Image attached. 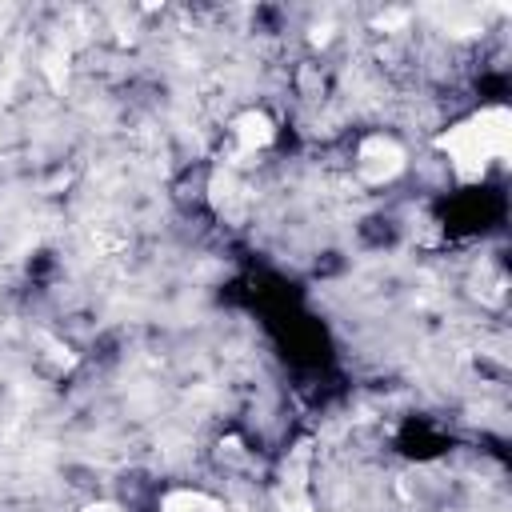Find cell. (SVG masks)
Listing matches in <instances>:
<instances>
[{
  "instance_id": "cell-4",
  "label": "cell",
  "mask_w": 512,
  "mask_h": 512,
  "mask_svg": "<svg viewBox=\"0 0 512 512\" xmlns=\"http://www.w3.org/2000/svg\"><path fill=\"white\" fill-rule=\"evenodd\" d=\"M152 512H228V504L208 484H168L156 492Z\"/></svg>"
},
{
  "instance_id": "cell-1",
  "label": "cell",
  "mask_w": 512,
  "mask_h": 512,
  "mask_svg": "<svg viewBox=\"0 0 512 512\" xmlns=\"http://www.w3.org/2000/svg\"><path fill=\"white\" fill-rule=\"evenodd\" d=\"M432 152L456 188L488 184L512 156V108L504 100L464 108L432 132Z\"/></svg>"
},
{
  "instance_id": "cell-5",
  "label": "cell",
  "mask_w": 512,
  "mask_h": 512,
  "mask_svg": "<svg viewBox=\"0 0 512 512\" xmlns=\"http://www.w3.org/2000/svg\"><path fill=\"white\" fill-rule=\"evenodd\" d=\"M80 512H128L120 500H108V496H96V500H88Z\"/></svg>"
},
{
  "instance_id": "cell-2",
  "label": "cell",
  "mask_w": 512,
  "mask_h": 512,
  "mask_svg": "<svg viewBox=\"0 0 512 512\" xmlns=\"http://www.w3.org/2000/svg\"><path fill=\"white\" fill-rule=\"evenodd\" d=\"M412 172V148L396 128H364L348 144V176L364 192L396 188Z\"/></svg>"
},
{
  "instance_id": "cell-3",
  "label": "cell",
  "mask_w": 512,
  "mask_h": 512,
  "mask_svg": "<svg viewBox=\"0 0 512 512\" xmlns=\"http://www.w3.org/2000/svg\"><path fill=\"white\" fill-rule=\"evenodd\" d=\"M280 140V120L264 104H244L224 120V164L240 168L268 156Z\"/></svg>"
}]
</instances>
